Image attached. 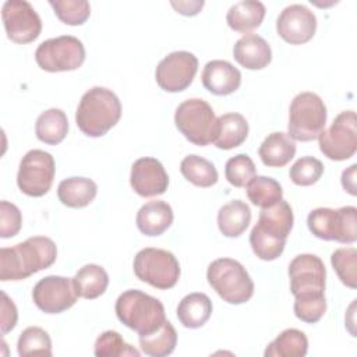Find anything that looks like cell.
Instances as JSON below:
<instances>
[{
	"instance_id": "30bf717a",
	"label": "cell",
	"mask_w": 357,
	"mask_h": 357,
	"mask_svg": "<svg viewBox=\"0 0 357 357\" xmlns=\"http://www.w3.org/2000/svg\"><path fill=\"white\" fill-rule=\"evenodd\" d=\"M38 66L49 73L73 71L85 60L82 42L71 35H63L42 42L35 52Z\"/></svg>"
},
{
	"instance_id": "7402d4cb",
	"label": "cell",
	"mask_w": 357,
	"mask_h": 357,
	"mask_svg": "<svg viewBox=\"0 0 357 357\" xmlns=\"http://www.w3.org/2000/svg\"><path fill=\"white\" fill-rule=\"evenodd\" d=\"M262 163L268 167H283L296 155L294 139L282 131L269 134L258 149Z\"/></svg>"
},
{
	"instance_id": "4dcf8cb0",
	"label": "cell",
	"mask_w": 357,
	"mask_h": 357,
	"mask_svg": "<svg viewBox=\"0 0 357 357\" xmlns=\"http://www.w3.org/2000/svg\"><path fill=\"white\" fill-rule=\"evenodd\" d=\"M177 343V332L167 319L152 333L139 336V347L146 356L165 357L173 353Z\"/></svg>"
},
{
	"instance_id": "f1b7e54d",
	"label": "cell",
	"mask_w": 357,
	"mask_h": 357,
	"mask_svg": "<svg viewBox=\"0 0 357 357\" xmlns=\"http://www.w3.org/2000/svg\"><path fill=\"white\" fill-rule=\"evenodd\" d=\"M68 131V120L66 113L61 109H47L39 114L35 132L38 139L47 145H57L60 144Z\"/></svg>"
},
{
	"instance_id": "9a60e30c",
	"label": "cell",
	"mask_w": 357,
	"mask_h": 357,
	"mask_svg": "<svg viewBox=\"0 0 357 357\" xmlns=\"http://www.w3.org/2000/svg\"><path fill=\"white\" fill-rule=\"evenodd\" d=\"M198 70V59L185 50L167 54L156 67L155 78L166 92H181L187 89Z\"/></svg>"
},
{
	"instance_id": "b9f144b4",
	"label": "cell",
	"mask_w": 357,
	"mask_h": 357,
	"mask_svg": "<svg viewBox=\"0 0 357 357\" xmlns=\"http://www.w3.org/2000/svg\"><path fill=\"white\" fill-rule=\"evenodd\" d=\"M17 318H18V314L13 300H10L8 296L4 291H1V333L3 335L10 332L15 326Z\"/></svg>"
},
{
	"instance_id": "e0dca14e",
	"label": "cell",
	"mask_w": 357,
	"mask_h": 357,
	"mask_svg": "<svg viewBox=\"0 0 357 357\" xmlns=\"http://www.w3.org/2000/svg\"><path fill=\"white\" fill-rule=\"evenodd\" d=\"M276 31L290 45L305 43L317 31L315 14L303 4H290L279 14Z\"/></svg>"
},
{
	"instance_id": "4fadbf2b",
	"label": "cell",
	"mask_w": 357,
	"mask_h": 357,
	"mask_svg": "<svg viewBox=\"0 0 357 357\" xmlns=\"http://www.w3.org/2000/svg\"><path fill=\"white\" fill-rule=\"evenodd\" d=\"M1 18L8 39L15 43H29L40 35V17L25 0H7L1 8Z\"/></svg>"
},
{
	"instance_id": "ab89813d",
	"label": "cell",
	"mask_w": 357,
	"mask_h": 357,
	"mask_svg": "<svg viewBox=\"0 0 357 357\" xmlns=\"http://www.w3.org/2000/svg\"><path fill=\"white\" fill-rule=\"evenodd\" d=\"M324 174V165L314 156H304L294 162L289 170L291 181L297 185H312Z\"/></svg>"
},
{
	"instance_id": "74e56055",
	"label": "cell",
	"mask_w": 357,
	"mask_h": 357,
	"mask_svg": "<svg viewBox=\"0 0 357 357\" xmlns=\"http://www.w3.org/2000/svg\"><path fill=\"white\" fill-rule=\"evenodd\" d=\"M57 18L67 25H82L91 15V6L85 0H50Z\"/></svg>"
},
{
	"instance_id": "f546056e",
	"label": "cell",
	"mask_w": 357,
	"mask_h": 357,
	"mask_svg": "<svg viewBox=\"0 0 357 357\" xmlns=\"http://www.w3.org/2000/svg\"><path fill=\"white\" fill-rule=\"evenodd\" d=\"M308 350V340L304 332L290 328L279 333L265 349V357H304Z\"/></svg>"
},
{
	"instance_id": "e575fe53",
	"label": "cell",
	"mask_w": 357,
	"mask_h": 357,
	"mask_svg": "<svg viewBox=\"0 0 357 357\" xmlns=\"http://www.w3.org/2000/svg\"><path fill=\"white\" fill-rule=\"evenodd\" d=\"M332 266L343 284L350 289L357 287V250L354 247L337 248L331 255Z\"/></svg>"
},
{
	"instance_id": "277c9868",
	"label": "cell",
	"mask_w": 357,
	"mask_h": 357,
	"mask_svg": "<svg viewBox=\"0 0 357 357\" xmlns=\"http://www.w3.org/2000/svg\"><path fill=\"white\" fill-rule=\"evenodd\" d=\"M114 310L120 322L139 336L155 332L166 321L163 304L141 290L132 289L121 293Z\"/></svg>"
},
{
	"instance_id": "ac0fdd59",
	"label": "cell",
	"mask_w": 357,
	"mask_h": 357,
	"mask_svg": "<svg viewBox=\"0 0 357 357\" xmlns=\"http://www.w3.org/2000/svg\"><path fill=\"white\" fill-rule=\"evenodd\" d=\"M130 184L132 190L144 198L158 197L167 190L169 176L158 159L141 158L131 166Z\"/></svg>"
},
{
	"instance_id": "603a6c76",
	"label": "cell",
	"mask_w": 357,
	"mask_h": 357,
	"mask_svg": "<svg viewBox=\"0 0 357 357\" xmlns=\"http://www.w3.org/2000/svg\"><path fill=\"white\" fill-rule=\"evenodd\" d=\"M248 135V123L240 113H226L218 117V131L213 144L219 149L240 146Z\"/></svg>"
},
{
	"instance_id": "7bdbcfd3",
	"label": "cell",
	"mask_w": 357,
	"mask_h": 357,
	"mask_svg": "<svg viewBox=\"0 0 357 357\" xmlns=\"http://www.w3.org/2000/svg\"><path fill=\"white\" fill-rule=\"evenodd\" d=\"M172 6L176 8L177 13L183 15H195L204 6V1H172Z\"/></svg>"
},
{
	"instance_id": "cb8c5ba5",
	"label": "cell",
	"mask_w": 357,
	"mask_h": 357,
	"mask_svg": "<svg viewBox=\"0 0 357 357\" xmlns=\"http://www.w3.org/2000/svg\"><path fill=\"white\" fill-rule=\"evenodd\" d=\"M98 185L86 177H70L57 187L59 201L68 208H84L96 197Z\"/></svg>"
},
{
	"instance_id": "d6986e66",
	"label": "cell",
	"mask_w": 357,
	"mask_h": 357,
	"mask_svg": "<svg viewBox=\"0 0 357 357\" xmlns=\"http://www.w3.org/2000/svg\"><path fill=\"white\" fill-rule=\"evenodd\" d=\"M201 78L205 89L218 96L236 92L241 84V73L226 60L208 61Z\"/></svg>"
},
{
	"instance_id": "d6a6232c",
	"label": "cell",
	"mask_w": 357,
	"mask_h": 357,
	"mask_svg": "<svg viewBox=\"0 0 357 357\" xmlns=\"http://www.w3.org/2000/svg\"><path fill=\"white\" fill-rule=\"evenodd\" d=\"M245 188L251 204L259 208L272 206L283 197L282 185L275 178L266 176H255Z\"/></svg>"
},
{
	"instance_id": "8fae6325",
	"label": "cell",
	"mask_w": 357,
	"mask_h": 357,
	"mask_svg": "<svg viewBox=\"0 0 357 357\" xmlns=\"http://www.w3.org/2000/svg\"><path fill=\"white\" fill-rule=\"evenodd\" d=\"M54 172V159L49 152L42 149H31L20 162L17 174L18 188L25 195L42 197L50 190Z\"/></svg>"
},
{
	"instance_id": "44dd1931",
	"label": "cell",
	"mask_w": 357,
	"mask_h": 357,
	"mask_svg": "<svg viewBox=\"0 0 357 357\" xmlns=\"http://www.w3.org/2000/svg\"><path fill=\"white\" fill-rule=\"evenodd\" d=\"M173 223V209L165 201H149L137 213V227L145 236H160Z\"/></svg>"
},
{
	"instance_id": "f35d334b",
	"label": "cell",
	"mask_w": 357,
	"mask_h": 357,
	"mask_svg": "<svg viewBox=\"0 0 357 357\" xmlns=\"http://www.w3.org/2000/svg\"><path fill=\"white\" fill-rule=\"evenodd\" d=\"M255 165L248 155L240 153L226 162V180L234 187H245L255 177Z\"/></svg>"
},
{
	"instance_id": "ba28073f",
	"label": "cell",
	"mask_w": 357,
	"mask_h": 357,
	"mask_svg": "<svg viewBox=\"0 0 357 357\" xmlns=\"http://www.w3.org/2000/svg\"><path fill=\"white\" fill-rule=\"evenodd\" d=\"M307 225L310 231L321 240H335L343 244L357 240V209L354 206L317 208L308 213Z\"/></svg>"
},
{
	"instance_id": "d4e9b609",
	"label": "cell",
	"mask_w": 357,
	"mask_h": 357,
	"mask_svg": "<svg viewBox=\"0 0 357 357\" xmlns=\"http://www.w3.org/2000/svg\"><path fill=\"white\" fill-rule=\"evenodd\" d=\"M265 17V6L257 0H243L233 4L226 15L227 25L241 33L258 28Z\"/></svg>"
},
{
	"instance_id": "ffe728a7",
	"label": "cell",
	"mask_w": 357,
	"mask_h": 357,
	"mask_svg": "<svg viewBox=\"0 0 357 357\" xmlns=\"http://www.w3.org/2000/svg\"><path fill=\"white\" fill-rule=\"evenodd\" d=\"M236 61L248 70H262L272 60V50L268 42L257 33H244L233 47Z\"/></svg>"
},
{
	"instance_id": "52a82bcc",
	"label": "cell",
	"mask_w": 357,
	"mask_h": 357,
	"mask_svg": "<svg viewBox=\"0 0 357 357\" xmlns=\"http://www.w3.org/2000/svg\"><path fill=\"white\" fill-rule=\"evenodd\" d=\"M174 123L194 145L205 146L216 137L218 117L211 105L202 99L192 98L180 103L174 113Z\"/></svg>"
},
{
	"instance_id": "8d00e7d4",
	"label": "cell",
	"mask_w": 357,
	"mask_h": 357,
	"mask_svg": "<svg viewBox=\"0 0 357 357\" xmlns=\"http://www.w3.org/2000/svg\"><path fill=\"white\" fill-rule=\"evenodd\" d=\"M93 353L98 357H121V356H139L131 344L126 343L121 335L116 331H106L100 333L95 342Z\"/></svg>"
},
{
	"instance_id": "7c38bea8",
	"label": "cell",
	"mask_w": 357,
	"mask_h": 357,
	"mask_svg": "<svg viewBox=\"0 0 357 357\" xmlns=\"http://www.w3.org/2000/svg\"><path fill=\"white\" fill-rule=\"evenodd\" d=\"M321 152L331 160H346L357 151L356 113L344 110L339 113L329 128L318 135Z\"/></svg>"
},
{
	"instance_id": "2e32d148",
	"label": "cell",
	"mask_w": 357,
	"mask_h": 357,
	"mask_svg": "<svg viewBox=\"0 0 357 357\" xmlns=\"http://www.w3.org/2000/svg\"><path fill=\"white\" fill-rule=\"evenodd\" d=\"M289 278L293 296L325 291L326 269L322 259L314 254L294 257L289 265Z\"/></svg>"
},
{
	"instance_id": "ee69618b",
	"label": "cell",
	"mask_w": 357,
	"mask_h": 357,
	"mask_svg": "<svg viewBox=\"0 0 357 357\" xmlns=\"http://www.w3.org/2000/svg\"><path fill=\"white\" fill-rule=\"evenodd\" d=\"M356 165H351L347 170H343L342 173V185L344 188V191H347L351 195H356Z\"/></svg>"
},
{
	"instance_id": "83f0119b",
	"label": "cell",
	"mask_w": 357,
	"mask_h": 357,
	"mask_svg": "<svg viewBox=\"0 0 357 357\" xmlns=\"http://www.w3.org/2000/svg\"><path fill=\"white\" fill-rule=\"evenodd\" d=\"M73 280L77 294L88 300L102 296L109 284L107 272L96 264H88L79 268Z\"/></svg>"
},
{
	"instance_id": "7a4b0ae2",
	"label": "cell",
	"mask_w": 357,
	"mask_h": 357,
	"mask_svg": "<svg viewBox=\"0 0 357 357\" xmlns=\"http://www.w3.org/2000/svg\"><path fill=\"white\" fill-rule=\"evenodd\" d=\"M293 222L291 206L283 198L272 206L262 208L258 222L250 233V244L254 254L262 261L279 258L284 250Z\"/></svg>"
},
{
	"instance_id": "6da1fadb",
	"label": "cell",
	"mask_w": 357,
	"mask_h": 357,
	"mask_svg": "<svg viewBox=\"0 0 357 357\" xmlns=\"http://www.w3.org/2000/svg\"><path fill=\"white\" fill-rule=\"evenodd\" d=\"M57 248L52 238L33 236L0 250V280H22L54 264Z\"/></svg>"
},
{
	"instance_id": "5b68a950",
	"label": "cell",
	"mask_w": 357,
	"mask_h": 357,
	"mask_svg": "<svg viewBox=\"0 0 357 357\" xmlns=\"http://www.w3.org/2000/svg\"><path fill=\"white\" fill-rule=\"evenodd\" d=\"M206 279L211 287L229 304L247 303L254 294V282L236 259L218 258L209 264Z\"/></svg>"
},
{
	"instance_id": "9c48e42d",
	"label": "cell",
	"mask_w": 357,
	"mask_h": 357,
	"mask_svg": "<svg viewBox=\"0 0 357 357\" xmlns=\"http://www.w3.org/2000/svg\"><path fill=\"white\" fill-rule=\"evenodd\" d=\"M135 276L152 287L167 290L180 278V264L167 250L148 247L137 252L134 258Z\"/></svg>"
},
{
	"instance_id": "5bb4252c",
	"label": "cell",
	"mask_w": 357,
	"mask_h": 357,
	"mask_svg": "<svg viewBox=\"0 0 357 357\" xmlns=\"http://www.w3.org/2000/svg\"><path fill=\"white\" fill-rule=\"evenodd\" d=\"M78 297L74 280L56 275L40 279L32 290L35 305L46 314H60L71 308Z\"/></svg>"
},
{
	"instance_id": "3957f363",
	"label": "cell",
	"mask_w": 357,
	"mask_h": 357,
	"mask_svg": "<svg viewBox=\"0 0 357 357\" xmlns=\"http://www.w3.org/2000/svg\"><path fill=\"white\" fill-rule=\"evenodd\" d=\"M121 116V103L117 95L103 86L86 91L77 107L75 123L88 137H102L113 128Z\"/></svg>"
},
{
	"instance_id": "4316f807",
	"label": "cell",
	"mask_w": 357,
	"mask_h": 357,
	"mask_svg": "<svg viewBox=\"0 0 357 357\" xmlns=\"http://www.w3.org/2000/svg\"><path fill=\"white\" fill-rule=\"evenodd\" d=\"M251 222L250 206L240 201L234 199L223 205L218 212V226L223 236L226 237H238L241 236Z\"/></svg>"
},
{
	"instance_id": "60d3db41",
	"label": "cell",
	"mask_w": 357,
	"mask_h": 357,
	"mask_svg": "<svg viewBox=\"0 0 357 357\" xmlns=\"http://www.w3.org/2000/svg\"><path fill=\"white\" fill-rule=\"evenodd\" d=\"M22 225V216L20 209L8 202L1 201L0 202V237L8 238L18 234Z\"/></svg>"
},
{
	"instance_id": "d590c367",
	"label": "cell",
	"mask_w": 357,
	"mask_h": 357,
	"mask_svg": "<svg viewBox=\"0 0 357 357\" xmlns=\"http://www.w3.org/2000/svg\"><path fill=\"white\" fill-rule=\"evenodd\" d=\"M294 314L307 324L318 322L326 311V300L324 293H303L294 296Z\"/></svg>"
},
{
	"instance_id": "8992f818",
	"label": "cell",
	"mask_w": 357,
	"mask_h": 357,
	"mask_svg": "<svg viewBox=\"0 0 357 357\" xmlns=\"http://www.w3.org/2000/svg\"><path fill=\"white\" fill-rule=\"evenodd\" d=\"M326 106L314 92H300L294 96L289 110V135L301 142L314 141L325 130Z\"/></svg>"
},
{
	"instance_id": "1f68e13d",
	"label": "cell",
	"mask_w": 357,
	"mask_h": 357,
	"mask_svg": "<svg viewBox=\"0 0 357 357\" xmlns=\"http://www.w3.org/2000/svg\"><path fill=\"white\" fill-rule=\"evenodd\" d=\"M180 172L185 180L202 188L212 187L219 178L213 163L198 155L185 156L180 163Z\"/></svg>"
},
{
	"instance_id": "836d02e7",
	"label": "cell",
	"mask_w": 357,
	"mask_h": 357,
	"mask_svg": "<svg viewBox=\"0 0 357 357\" xmlns=\"http://www.w3.org/2000/svg\"><path fill=\"white\" fill-rule=\"evenodd\" d=\"M17 350L21 357L52 356V340L49 333L39 326L24 329L17 342Z\"/></svg>"
},
{
	"instance_id": "484cf974",
	"label": "cell",
	"mask_w": 357,
	"mask_h": 357,
	"mask_svg": "<svg viewBox=\"0 0 357 357\" xmlns=\"http://www.w3.org/2000/svg\"><path fill=\"white\" fill-rule=\"evenodd\" d=\"M212 314V301L204 293H191L181 298L177 305V318L183 326L190 329L201 328Z\"/></svg>"
}]
</instances>
